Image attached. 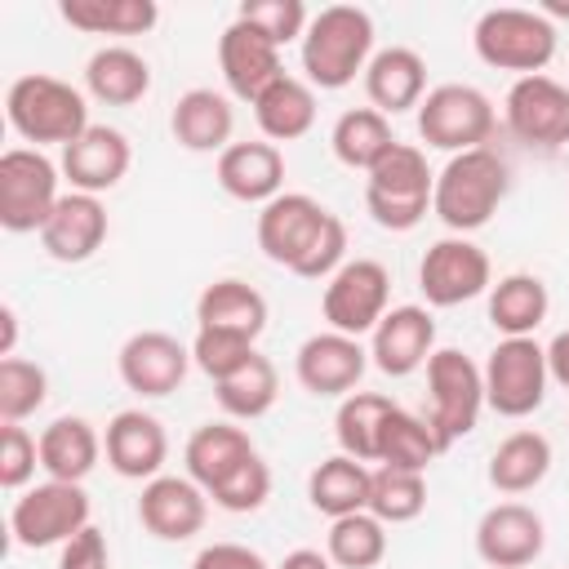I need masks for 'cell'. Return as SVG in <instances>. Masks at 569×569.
Returning a JSON list of instances; mask_svg holds the SVG:
<instances>
[{"mask_svg":"<svg viewBox=\"0 0 569 569\" xmlns=\"http://www.w3.org/2000/svg\"><path fill=\"white\" fill-rule=\"evenodd\" d=\"M369 476L373 467L369 462H356L347 453H333V458H320L307 476V498L320 516L338 520V516H356V511H369Z\"/></svg>","mask_w":569,"mask_h":569,"instance_id":"32","label":"cell"},{"mask_svg":"<svg viewBox=\"0 0 569 569\" xmlns=\"http://www.w3.org/2000/svg\"><path fill=\"white\" fill-rule=\"evenodd\" d=\"M218 71H222L227 93L253 107L284 76V62H280V49L258 27H249V22L236 18L218 36Z\"/></svg>","mask_w":569,"mask_h":569,"instance_id":"17","label":"cell"},{"mask_svg":"<svg viewBox=\"0 0 569 569\" xmlns=\"http://www.w3.org/2000/svg\"><path fill=\"white\" fill-rule=\"evenodd\" d=\"M427 396H431L427 422L436 427L440 445L449 449L453 440L471 436L476 422H480V409H485V373H480V365L467 351L436 347L431 360H427Z\"/></svg>","mask_w":569,"mask_h":569,"instance_id":"7","label":"cell"},{"mask_svg":"<svg viewBox=\"0 0 569 569\" xmlns=\"http://www.w3.org/2000/svg\"><path fill=\"white\" fill-rule=\"evenodd\" d=\"M98 458H102V436L80 413H62L40 431V471L49 480L84 485V476L98 467Z\"/></svg>","mask_w":569,"mask_h":569,"instance_id":"29","label":"cell"},{"mask_svg":"<svg viewBox=\"0 0 569 569\" xmlns=\"http://www.w3.org/2000/svg\"><path fill=\"white\" fill-rule=\"evenodd\" d=\"M218 187L240 200V204H271L280 191H284V151L267 138H253V142H231L218 164Z\"/></svg>","mask_w":569,"mask_h":569,"instance_id":"24","label":"cell"},{"mask_svg":"<svg viewBox=\"0 0 569 569\" xmlns=\"http://www.w3.org/2000/svg\"><path fill=\"white\" fill-rule=\"evenodd\" d=\"M236 18L258 27L276 49H284L289 40H302L307 27H311V13H307L302 0H244L236 9Z\"/></svg>","mask_w":569,"mask_h":569,"instance_id":"43","label":"cell"},{"mask_svg":"<svg viewBox=\"0 0 569 569\" xmlns=\"http://www.w3.org/2000/svg\"><path fill=\"white\" fill-rule=\"evenodd\" d=\"M191 569H271V565L244 542H209L196 551Z\"/></svg>","mask_w":569,"mask_h":569,"instance_id":"48","label":"cell"},{"mask_svg":"<svg viewBox=\"0 0 569 569\" xmlns=\"http://www.w3.org/2000/svg\"><path fill=\"white\" fill-rule=\"evenodd\" d=\"M551 471V440L533 427L511 431L507 440H498V449L489 453V485L507 498H520L529 489H538Z\"/></svg>","mask_w":569,"mask_h":569,"instance_id":"31","label":"cell"},{"mask_svg":"<svg viewBox=\"0 0 569 569\" xmlns=\"http://www.w3.org/2000/svg\"><path fill=\"white\" fill-rule=\"evenodd\" d=\"M4 120L36 151L40 147H71L89 129V102L76 84L44 76V71H27L4 93Z\"/></svg>","mask_w":569,"mask_h":569,"instance_id":"3","label":"cell"},{"mask_svg":"<svg viewBox=\"0 0 569 569\" xmlns=\"http://www.w3.org/2000/svg\"><path fill=\"white\" fill-rule=\"evenodd\" d=\"M485 373V409L498 418H529L547 400V347L533 338H502L489 360L480 365Z\"/></svg>","mask_w":569,"mask_h":569,"instance_id":"9","label":"cell"},{"mask_svg":"<svg viewBox=\"0 0 569 569\" xmlns=\"http://www.w3.org/2000/svg\"><path fill=\"white\" fill-rule=\"evenodd\" d=\"M502 116L516 142L538 151H560L569 142V84L551 76H520L507 89Z\"/></svg>","mask_w":569,"mask_h":569,"instance_id":"14","label":"cell"},{"mask_svg":"<svg viewBox=\"0 0 569 569\" xmlns=\"http://www.w3.org/2000/svg\"><path fill=\"white\" fill-rule=\"evenodd\" d=\"M253 120L267 142H293V138L311 133V124H316V89L298 76H280L253 102Z\"/></svg>","mask_w":569,"mask_h":569,"instance_id":"34","label":"cell"},{"mask_svg":"<svg viewBox=\"0 0 569 569\" xmlns=\"http://www.w3.org/2000/svg\"><path fill=\"white\" fill-rule=\"evenodd\" d=\"M373 18L360 4H329L302 36V76L311 89H347L373 58Z\"/></svg>","mask_w":569,"mask_h":569,"instance_id":"2","label":"cell"},{"mask_svg":"<svg viewBox=\"0 0 569 569\" xmlns=\"http://www.w3.org/2000/svg\"><path fill=\"white\" fill-rule=\"evenodd\" d=\"M258 449H253V440H249V431L244 427H236V422H204V427H196L191 436H187V449H182V462H187V476L204 489V493H213L244 458H253Z\"/></svg>","mask_w":569,"mask_h":569,"instance_id":"30","label":"cell"},{"mask_svg":"<svg viewBox=\"0 0 569 569\" xmlns=\"http://www.w3.org/2000/svg\"><path fill=\"white\" fill-rule=\"evenodd\" d=\"M427 511V476L400 467H373L369 476V516L382 525H409Z\"/></svg>","mask_w":569,"mask_h":569,"instance_id":"41","label":"cell"},{"mask_svg":"<svg viewBox=\"0 0 569 569\" xmlns=\"http://www.w3.org/2000/svg\"><path fill=\"white\" fill-rule=\"evenodd\" d=\"M547 311H551V293L533 271H511L498 284H489V325L502 338H533Z\"/></svg>","mask_w":569,"mask_h":569,"instance_id":"33","label":"cell"},{"mask_svg":"<svg viewBox=\"0 0 569 569\" xmlns=\"http://www.w3.org/2000/svg\"><path fill=\"white\" fill-rule=\"evenodd\" d=\"M209 520V493L191 476H156L142 485L138 525L160 542H187Z\"/></svg>","mask_w":569,"mask_h":569,"instance_id":"20","label":"cell"},{"mask_svg":"<svg viewBox=\"0 0 569 569\" xmlns=\"http://www.w3.org/2000/svg\"><path fill=\"white\" fill-rule=\"evenodd\" d=\"M49 400V373L36 360L4 356L0 360V422H27Z\"/></svg>","mask_w":569,"mask_h":569,"instance_id":"42","label":"cell"},{"mask_svg":"<svg viewBox=\"0 0 569 569\" xmlns=\"http://www.w3.org/2000/svg\"><path fill=\"white\" fill-rule=\"evenodd\" d=\"M320 311L333 333L365 338L391 311V276L378 258H347L320 293Z\"/></svg>","mask_w":569,"mask_h":569,"instance_id":"11","label":"cell"},{"mask_svg":"<svg viewBox=\"0 0 569 569\" xmlns=\"http://www.w3.org/2000/svg\"><path fill=\"white\" fill-rule=\"evenodd\" d=\"M196 329H222V333H240V338L258 342L262 329H267V298L249 280L222 276V280L200 289V298H196Z\"/></svg>","mask_w":569,"mask_h":569,"instance_id":"28","label":"cell"},{"mask_svg":"<svg viewBox=\"0 0 569 569\" xmlns=\"http://www.w3.org/2000/svg\"><path fill=\"white\" fill-rule=\"evenodd\" d=\"M102 453H107V467L124 480H156L164 476V458H169V436L160 427L156 413L147 409H120L111 422H107V436H102Z\"/></svg>","mask_w":569,"mask_h":569,"instance_id":"22","label":"cell"},{"mask_svg":"<svg viewBox=\"0 0 569 569\" xmlns=\"http://www.w3.org/2000/svg\"><path fill=\"white\" fill-rule=\"evenodd\" d=\"M365 93L373 102V111H382L387 120L400 111H418V102L427 98V62L418 49L409 44H391L378 49L365 67Z\"/></svg>","mask_w":569,"mask_h":569,"instance_id":"25","label":"cell"},{"mask_svg":"<svg viewBox=\"0 0 569 569\" xmlns=\"http://www.w3.org/2000/svg\"><path fill=\"white\" fill-rule=\"evenodd\" d=\"M89 493L71 480H44L13 498L9 507V538L22 551H44L71 542L80 529H89Z\"/></svg>","mask_w":569,"mask_h":569,"instance_id":"6","label":"cell"},{"mask_svg":"<svg viewBox=\"0 0 569 569\" xmlns=\"http://www.w3.org/2000/svg\"><path fill=\"white\" fill-rule=\"evenodd\" d=\"M436 173L427 169V151L413 142H396L365 182V209L382 231H413L431 213Z\"/></svg>","mask_w":569,"mask_h":569,"instance_id":"5","label":"cell"},{"mask_svg":"<svg viewBox=\"0 0 569 569\" xmlns=\"http://www.w3.org/2000/svg\"><path fill=\"white\" fill-rule=\"evenodd\" d=\"M489 284H493L489 253L471 236H440L436 244H427L418 262V289L427 307H462L489 293Z\"/></svg>","mask_w":569,"mask_h":569,"instance_id":"12","label":"cell"},{"mask_svg":"<svg viewBox=\"0 0 569 569\" xmlns=\"http://www.w3.org/2000/svg\"><path fill=\"white\" fill-rule=\"evenodd\" d=\"M431 351H436V320L418 302L391 307L378 320V329L369 333V365L382 369L387 378H409V373L427 369Z\"/></svg>","mask_w":569,"mask_h":569,"instance_id":"19","label":"cell"},{"mask_svg":"<svg viewBox=\"0 0 569 569\" xmlns=\"http://www.w3.org/2000/svg\"><path fill=\"white\" fill-rule=\"evenodd\" d=\"M542 547H547V525L525 502H493L476 520V556L489 569H525L542 556Z\"/></svg>","mask_w":569,"mask_h":569,"instance_id":"18","label":"cell"},{"mask_svg":"<svg viewBox=\"0 0 569 569\" xmlns=\"http://www.w3.org/2000/svg\"><path fill=\"white\" fill-rule=\"evenodd\" d=\"M396 400L382 391H351L342 396L338 413H333V436H338V453L356 458V462H378V440H382V422L391 418Z\"/></svg>","mask_w":569,"mask_h":569,"instance_id":"35","label":"cell"},{"mask_svg":"<svg viewBox=\"0 0 569 569\" xmlns=\"http://www.w3.org/2000/svg\"><path fill=\"white\" fill-rule=\"evenodd\" d=\"M445 453L436 427L422 413L409 409H391V418L382 422V440H378V467H400V471H422Z\"/></svg>","mask_w":569,"mask_h":569,"instance_id":"39","label":"cell"},{"mask_svg":"<svg viewBox=\"0 0 569 569\" xmlns=\"http://www.w3.org/2000/svg\"><path fill=\"white\" fill-rule=\"evenodd\" d=\"M511 191V169L498 151L476 147V151H458L449 156V164L436 173V191H431V213L453 231V236H471L480 231L498 204Z\"/></svg>","mask_w":569,"mask_h":569,"instance_id":"1","label":"cell"},{"mask_svg":"<svg viewBox=\"0 0 569 569\" xmlns=\"http://www.w3.org/2000/svg\"><path fill=\"white\" fill-rule=\"evenodd\" d=\"M396 142H400V138L391 133V120H387L382 111H373V107H351V111H342V116L333 120V133H329V147H333L338 164L365 169V173H369Z\"/></svg>","mask_w":569,"mask_h":569,"instance_id":"37","label":"cell"},{"mask_svg":"<svg viewBox=\"0 0 569 569\" xmlns=\"http://www.w3.org/2000/svg\"><path fill=\"white\" fill-rule=\"evenodd\" d=\"M471 44H476V58L493 71H516V80L542 76V67L556 58V22L542 9L498 4L476 18Z\"/></svg>","mask_w":569,"mask_h":569,"instance_id":"4","label":"cell"},{"mask_svg":"<svg viewBox=\"0 0 569 569\" xmlns=\"http://www.w3.org/2000/svg\"><path fill=\"white\" fill-rule=\"evenodd\" d=\"M129 164H133V147L111 124H89L71 147H62V160H58L71 191H84V196H102V191L120 187Z\"/></svg>","mask_w":569,"mask_h":569,"instance_id":"21","label":"cell"},{"mask_svg":"<svg viewBox=\"0 0 569 569\" xmlns=\"http://www.w3.org/2000/svg\"><path fill=\"white\" fill-rule=\"evenodd\" d=\"M276 569H338V565H333L325 551H316V547H298V551H289Z\"/></svg>","mask_w":569,"mask_h":569,"instance_id":"50","label":"cell"},{"mask_svg":"<svg viewBox=\"0 0 569 569\" xmlns=\"http://www.w3.org/2000/svg\"><path fill=\"white\" fill-rule=\"evenodd\" d=\"M58 569H111V547H107V533L102 529H80L71 542H62V556H58Z\"/></svg>","mask_w":569,"mask_h":569,"instance_id":"47","label":"cell"},{"mask_svg":"<svg viewBox=\"0 0 569 569\" xmlns=\"http://www.w3.org/2000/svg\"><path fill=\"white\" fill-rule=\"evenodd\" d=\"M209 498H213V507H222V511H231V516H249V511H258V507L271 498V467L262 462V453H253V458H244Z\"/></svg>","mask_w":569,"mask_h":569,"instance_id":"44","label":"cell"},{"mask_svg":"<svg viewBox=\"0 0 569 569\" xmlns=\"http://www.w3.org/2000/svg\"><path fill=\"white\" fill-rule=\"evenodd\" d=\"M498 116L493 102L476 89V84H436L427 89V98L418 102V138L436 151H476L489 142Z\"/></svg>","mask_w":569,"mask_h":569,"instance_id":"10","label":"cell"},{"mask_svg":"<svg viewBox=\"0 0 569 569\" xmlns=\"http://www.w3.org/2000/svg\"><path fill=\"white\" fill-rule=\"evenodd\" d=\"M329 209L307 196V191H280L271 204L258 209V249L267 262L284 267V271H298L307 262V253L316 249L320 231L329 227Z\"/></svg>","mask_w":569,"mask_h":569,"instance_id":"13","label":"cell"},{"mask_svg":"<svg viewBox=\"0 0 569 569\" xmlns=\"http://www.w3.org/2000/svg\"><path fill=\"white\" fill-rule=\"evenodd\" d=\"M369 369V351L360 347V338H347V333H311L298 356H293V378L302 391L311 396H325V400H342L360 387Z\"/></svg>","mask_w":569,"mask_h":569,"instance_id":"16","label":"cell"},{"mask_svg":"<svg viewBox=\"0 0 569 569\" xmlns=\"http://www.w3.org/2000/svg\"><path fill=\"white\" fill-rule=\"evenodd\" d=\"M169 129L178 138V147L196 151V156H222L231 147V133H236V111H231V98L218 93V89H187L178 102H173V116H169Z\"/></svg>","mask_w":569,"mask_h":569,"instance_id":"26","label":"cell"},{"mask_svg":"<svg viewBox=\"0 0 569 569\" xmlns=\"http://www.w3.org/2000/svg\"><path fill=\"white\" fill-rule=\"evenodd\" d=\"M58 182H62V169L44 151L9 147L0 156V227L13 236H22V231L40 236L53 204L62 200Z\"/></svg>","mask_w":569,"mask_h":569,"instance_id":"8","label":"cell"},{"mask_svg":"<svg viewBox=\"0 0 569 569\" xmlns=\"http://www.w3.org/2000/svg\"><path fill=\"white\" fill-rule=\"evenodd\" d=\"M213 396H218V409H222L231 422H253V418H262V413L276 405V396H280V373H276V365H271L262 351H253L231 378L213 382Z\"/></svg>","mask_w":569,"mask_h":569,"instance_id":"38","label":"cell"},{"mask_svg":"<svg viewBox=\"0 0 569 569\" xmlns=\"http://www.w3.org/2000/svg\"><path fill=\"white\" fill-rule=\"evenodd\" d=\"M40 467V436H31L22 422L0 427V485L9 493H22Z\"/></svg>","mask_w":569,"mask_h":569,"instance_id":"46","label":"cell"},{"mask_svg":"<svg viewBox=\"0 0 569 569\" xmlns=\"http://www.w3.org/2000/svg\"><path fill=\"white\" fill-rule=\"evenodd\" d=\"M107 240V209L98 196H84V191H67L49 222L40 227V249L53 258V262H89Z\"/></svg>","mask_w":569,"mask_h":569,"instance_id":"23","label":"cell"},{"mask_svg":"<svg viewBox=\"0 0 569 569\" xmlns=\"http://www.w3.org/2000/svg\"><path fill=\"white\" fill-rule=\"evenodd\" d=\"M58 13L84 36H147L160 22L156 0H62Z\"/></svg>","mask_w":569,"mask_h":569,"instance_id":"36","label":"cell"},{"mask_svg":"<svg viewBox=\"0 0 569 569\" xmlns=\"http://www.w3.org/2000/svg\"><path fill=\"white\" fill-rule=\"evenodd\" d=\"M547 373H551V382H560L569 391V329H560L547 342Z\"/></svg>","mask_w":569,"mask_h":569,"instance_id":"49","label":"cell"},{"mask_svg":"<svg viewBox=\"0 0 569 569\" xmlns=\"http://www.w3.org/2000/svg\"><path fill=\"white\" fill-rule=\"evenodd\" d=\"M84 93L102 107H133L151 93V62L129 44H102L84 62Z\"/></svg>","mask_w":569,"mask_h":569,"instance_id":"27","label":"cell"},{"mask_svg":"<svg viewBox=\"0 0 569 569\" xmlns=\"http://www.w3.org/2000/svg\"><path fill=\"white\" fill-rule=\"evenodd\" d=\"M325 556L338 569H373L387 556V525L378 516H369V511L338 516V520H329Z\"/></svg>","mask_w":569,"mask_h":569,"instance_id":"40","label":"cell"},{"mask_svg":"<svg viewBox=\"0 0 569 569\" xmlns=\"http://www.w3.org/2000/svg\"><path fill=\"white\" fill-rule=\"evenodd\" d=\"M253 351H258V347H253L249 338L222 333V329H196V338H191V365H196L204 378H213V382L231 378Z\"/></svg>","mask_w":569,"mask_h":569,"instance_id":"45","label":"cell"},{"mask_svg":"<svg viewBox=\"0 0 569 569\" xmlns=\"http://www.w3.org/2000/svg\"><path fill=\"white\" fill-rule=\"evenodd\" d=\"M13 347H18V311L0 307V360L13 356Z\"/></svg>","mask_w":569,"mask_h":569,"instance_id":"51","label":"cell"},{"mask_svg":"<svg viewBox=\"0 0 569 569\" xmlns=\"http://www.w3.org/2000/svg\"><path fill=\"white\" fill-rule=\"evenodd\" d=\"M116 369H120V382L142 396V400H160V396H173L182 382H187V369H191V347H182L173 333L164 329H138L124 338L120 356H116Z\"/></svg>","mask_w":569,"mask_h":569,"instance_id":"15","label":"cell"}]
</instances>
